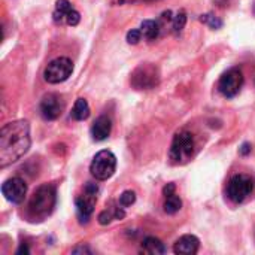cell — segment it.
<instances>
[{
	"label": "cell",
	"mask_w": 255,
	"mask_h": 255,
	"mask_svg": "<svg viewBox=\"0 0 255 255\" xmlns=\"http://www.w3.org/2000/svg\"><path fill=\"white\" fill-rule=\"evenodd\" d=\"M126 217V212L123 211V208H117L115 212H114V218L115 220H123Z\"/></svg>",
	"instance_id": "28"
},
{
	"label": "cell",
	"mask_w": 255,
	"mask_h": 255,
	"mask_svg": "<svg viewBox=\"0 0 255 255\" xmlns=\"http://www.w3.org/2000/svg\"><path fill=\"white\" fill-rule=\"evenodd\" d=\"M160 81V75L155 66L152 64H140L131 75V84L137 90H149L154 88Z\"/></svg>",
	"instance_id": "7"
},
{
	"label": "cell",
	"mask_w": 255,
	"mask_h": 255,
	"mask_svg": "<svg viewBox=\"0 0 255 255\" xmlns=\"http://www.w3.org/2000/svg\"><path fill=\"white\" fill-rule=\"evenodd\" d=\"M239 152H241L242 155H248V154H251V143L245 142V143L239 148Z\"/></svg>",
	"instance_id": "27"
},
{
	"label": "cell",
	"mask_w": 255,
	"mask_h": 255,
	"mask_svg": "<svg viewBox=\"0 0 255 255\" xmlns=\"http://www.w3.org/2000/svg\"><path fill=\"white\" fill-rule=\"evenodd\" d=\"M140 30L148 40H154V39H157V36L160 33V25L154 19H145L140 25Z\"/></svg>",
	"instance_id": "16"
},
{
	"label": "cell",
	"mask_w": 255,
	"mask_h": 255,
	"mask_svg": "<svg viewBox=\"0 0 255 255\" xmlns=\"http://www.w3.org/2000/svg\"><path fill=\"white\" fill-rule=\"evenodd\" d=\"M254 191V182L250 176L236 175L230 179L227 187V196L233 203H242Z\"/></svg>",
	"instance_id": "6"
},
{
	"label": "cell",
	"mask_w": 255,
	"mask_h": 255,
	"mask_svg": "<svg viewBox=\"0 0 255 255\" xmlns=\"http://www.w3.org/2000/svg\"><path fill=\"white\" fill-rule=\"evenodd\" d=\"M73 72V63L67 57H58L52 60L45 69V81L49 84H60L64 82Z\"/></svg>",
	"instance_id": "5"
},
{
	"label": "cell",
	"mask_w": 255,
	"mask_h": 255,
	"mask_svg": "<svg viewBox=\"0 0 255 255\" xmlns=\"http://www.w3.org/2000/svg\"><path fill=\"white\" fill-rule=\"evenodd\" d=\"M115 169H117V157L114 155V152L108 149L97 152L90 166V172L97 181L109 179L115 173Z\"/></svg>",
	"instance_id": "3"
},
{
	"label": "cell",
	"mask_w": 255,
	"mask_h": 255,
	"mask_svg": "<svg viewBox=\"0 0 255 255\" xmlns=\"http://www.w3.org/2000/svg\"><path fill=\"white\" fill-rule=\"evenodd\" d=\"M134 202H136V194H134V191L127 190V191H124V193L120 196V205H121L123 208H128V206H131Z\"/></svg>",
	"instance_id": "19"
},
{
	"label": "cell",
	"mask_w": 255,
	"mask_h": 255,
	"mask_svg": "<svg viewBox=\"0 0 255 255\" xmlns=\"http://www.w3.org/2000/svg\"><path fill=\"white\" fill-rule=\"evenodd\" d=\"M244 85V75L239 69H230L227 73H224L218 82V90L220 93L227 97V99H232L235 97L241 88Z\"/></svg>",
	"instance_id": "8"
},
{
	"label": "cell",
	"mask_w": 255,
	"mask_h": 255,
	"mask_svg": "<svg viewBox=\"0 0 255 255\" xmlns=\"http://www.w3.org/2000/svg\"><path fill=\"white\" fill-rule=\"evenodd\" d=\"M199 248H200V241L193 235H185L176 241L173 251L175 254L179 255H194L197 254Z\"/></svg>",
	"instance_id": "12"
},
{
	"label": "cell",
	"mask_w": 255,
	"mask_h": 255,
	"mask_svg": "<svg viewBox=\"0 0 255 255\" xmlns=\"http://www.w3.org/2000/svg\"><path fill=\"white\" fill-rule=\"evenodd\" d=\"M72 117L76 121H84L90 117V106L85 99H78L72 109Z\"/></svg>",
	"instance_id": "15"
},
{
	"label": "cell",
	"mask_w": 255,
	"mask_h": 255,
	"mask_svg": "<svg viewBox=\"0 0 255 255\" xmlns=\"http://www.w3.org/2000/svg\"><path fill=\"white\" fill-rule=\"evenodd\" d=\"M1 194L4 199L10 203H21L27 194V184L21 178H10L3 182L1 185Z\"/></svg>",
	"instance_id": "9"
},
{
	"label": "cell",
	"mask_w": 255,
	"mask_h": 255,
	"mask_svg": "<svg viewBox=\"0 0 255 255\" xmlns=\"http://www.w3.org/2000/svg\"><path fill=\"white\" fill-rule=\"evenodd\" d=\"M142 39V30H137V28H133L127 33V42L131 43V45H136L139 43V40Z\"/></svg>",
	"instance_id": "21"
},
{
	"label": "cell",
	"mask_w": 255,
	"mask_h": 255,
	"mask_svg": "<svg viewBox=\"0 0 255 255\" xmlns=\"http://www.w3.org/2000/svg\"><path fill=\"white\" fill-rule=\"evenodd\" d=\"M63 109H64V102H63L61 96H58L55 93L46 94L40 102V114L48 121L57 120L63 114Z\"/></svg>",
	"instance_id": "10"
},
{
	"label": "cell",
	"mask_w": 255,
	"mask_h": 255,
	"mask_svg": "<svg viewBox=\"0 0 255 255\" xmlns=\"http://www.w3.org/2000/svg\"><path fill=\"white\" fill-rule=\"evenodd\" d=\"M194 151V139L188 131H181L173 137L169 157L173 163H185L191 158Z\"/></svg>",
	"instance_id": "4"
},
{
	"label": "cell",
	"mask_w": 255,
	"mask_h": 255,
	"mask_svg": "<svg viewBox=\"0 0 255 255\" xmlns=\"http://www.w3.org/2000/svg\"><path fill=\"white\" fill-rule=\"evenodd\" d=\"M93 251L87 247V245H78V247H75L73 250H72V254H91Z\"/></svg>",
	"instance_id": "25"
},
{
	"label": "cell",
	"mask_w": 255,
	"mask_h": 255,
	"mask_svg": "<svg viewBox=\"0 0 255 255\" xmlns=\"http://www.w3.org/2000/svg\"><path fill=\"white\" fill-rule=\"evenodd\" d=\"M200 21L205 22V24H208L214 30H218V28L223 27V21L218 16H215L214 13H205V15H202L200 16Z\"/></svg>",
	"instance_id": "18"
},
{
	"label": "cell",
	"mask_w": 255,
	"mask_h": 255,
	"mask_svg": "<svg viewBox=\"0 0 255 255\" xmlns=\"http://www.w3.org/2000/svg\"><path fill=\"white\" fill-rule=\"evenodd\" d=\"M185 22H187V15H185V12H179V13L173 18V30H175V33L181 31V30L185 27Z\"/></svg>",
	"instance_id": "20"
},
{
	"label": "cell",
	"mask_w": 255,
	"mask_h": 255,
	"mask_svg": "<svg viewBox=\"0 0 255 255\" xmlns=\"http://www.w3.org/2000/svg\"><path fill=\"white\" fill-rule=\"evenodd\" d=\"M16 254L21 255V254H30V250H28V247L25 245V244H21V247L18 248V251H16Z\"/></svg>",
	"instance_id": "29"
},
{
	"label": "cell",
	"mask_w": 255,
	"mask_h": 255,
	"mask_svg": "<svg viewBox=\"0 0 255 255\" xmlns=\"http://www.w3.org/2000/svg\"><path fill=\"white\" fill-rule=\"evenodd\" d=\"M96 202H97V194L85 191V190H84V194L76 199V211H78V218L81 224L88 223L91 214L94 212Z\"/></svg>",
	"instance_id": "11"
},
{
	"label": "cell",
	"mask_w": 255,
	"mask_h": 255,
	"mask_svg": "<svg viewBox=\"0 0 255 255\" xmlns=\"http://www.w3.org/2000/svg\"><path fill=\"white\" fill-rule=\"evenodd\" d=\"M142 250H143V253H148V254L152 255H160L166 253L164 244L157 238H146L143 241V244H142Z\"/></svg>",
	"instance_id": "14"
},
{
	"label": "cell",
	"mask_w": 255,
	"mask_h": 255,
	"mask_svg": "<svg viewBox=\"0 0 255 255\" xmlns=\"http://www.w3.org/2000/svg\"><path fill=\"white\" fill-rule=\"evenodd\" d=\"M111 130H112V123H111V120H109L108 117L102 115V117H99V118L94 121V124H93V127H91V136H93L94 140L100 142V140L108 139V136L111 134Z\"/></svg>",
	"instance_id": "13"
},
{
	"label": "cell",
	"mask_w": 255,
	"mask_h": 255,
	"mask_svg": "<svg viewBox=\"0 0 255 255\" xmlns=\"http://www.w3.org/2000/svg\"><path fill=\"white\" fill-rule=\"evenodd\" d=\"M79 21H81V15H79V12L75 10V9H72V10L66 15V22H67L69 25H78Z\"/></svg>",
	"instance_id": "23"
},
{
	"label": "cell",
	"mask_w": 255,
	"mask_h": 255,
	"mask_svg": "<svg viewBox=\"0 0 255 255\" xmlns=\"http://www.w3.org/2000/svg\"><path fill=\"white\" fill-rule=\"evenodd\" d=\"M30 124L25 120L7 123L0 130V167L18 161L30 149Z\"/></svg>",
	"instance_id": "1"
},
{
	"label": "cell",
	"mask_w": 255,
	"mask_h": 255,
	"mask_svg": "<svg viewBox=\"0 0 255 255\" xmlns=\"http://www.w3.org/2000/svg\"><path fill=\"white\" fill-rule=\"evenodd\" d=\"M112 218H114V215L111 214V212H108V211H103V212H100L99 214V223L102 224V226H108L111 221H112Z\"/></svg>",
	"instance_id": "24"
},
{
	"label": "cell",
	"mask_w": 255,
	"mask_h": 255,
	"mask_svg": "<svg viewBox=\"0 0 255 255\" xmlns=\"http://www.w3.org/2000/svg\"><path fill=\"white\" fill-rule=\"evenodd\" d=\"M55 9H57V10H60L61 13L67 15L73 7H72V3H70L69 0H57V3H55Z\"/></svg>",
	"instance_id": "22"
},
{
	"label": "cell",
	"mask_w": 255,
	"mask_h": 255,
	"mask_svg": "<svg viewBox=\"0 0 255 255\" xmlns=\"http://www.w3.org/2000/svg\"><path fill=\"white\" fill-rule=\"evenodd\" d=\"M57 202V193L52 185L39 187L28 202V217L33 221H43L48 218Z\"/></svg>",
	"instance_id": "2"
},
{
	"label": "cell",
	"mask_w": 255,
	"mask_h": 255,
	"mask_svg": "<svg viewBox=\"0 0 255 255\" xmlns=\"http://www.w3.org/2000/svg\"><path fill=\"white\" fill-rule=\"evenodd\" d=\"M175 191H176V185L175 184H167L164 188H163V194L166 196V197H170V196H173L175 194Z\"/></svg>",
	"instance_id": "26"
},
{
	"label": "cell",
	"mask_w": 255,
	"mask_h": 255,
	"mask_svg": "<svg viewBox=\"0 0 255 255\" xmlns=\"http://www.w3.org/2000/svg\"><path fill=\"white\" fill-rule=\"evenodd\" d=\"M163 208H164V212L166 214L173 215V214H176L182 208V200H181L179 196L173 194L170 197H166V202H164V206Z\"/></svg>",
	"instance_id": "17"
}]
</instances>
